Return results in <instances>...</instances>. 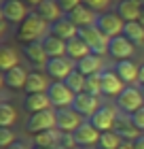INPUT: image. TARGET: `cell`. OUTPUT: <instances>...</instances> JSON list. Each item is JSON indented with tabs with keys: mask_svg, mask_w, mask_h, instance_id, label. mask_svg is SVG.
I'll return each mask as SVG.
<instances>
[{
	"mask_svg": "<svg viewBox=\"0 0 144 149\" xmlns=\"http://www.w3.org/2000/svg\"><path fill=\"white\" fill-rule=\"evenodd\" d=\"M116 107L123 115H129L132 117L134 113H138L144 107V92L140 90L138 85H127L123 94L116 98Z\"/></svg>",
	"mask_w": 144,
	"mask_h": 149,
	"instance_id": "7a4b0ae2",
	"label": "cell"
},
{
	"mask_svg": "<svg viewBox=\"0 0 144 149\" xmlns=\"http://www.w3.org/2000/svg\"><path fill=\"white\" fill-rule=\"evenodd\" d=\"M121 143H123V139L116 132H104L98 143V149H119Z\"/></svg>",
	"mask_w": 144,
	"mask_h": 149,
	"instance_id": "d6a6232c",
	"label": "cell"
},
{
	"mask_svg": "<svg viewBox=\"0 0 144 149\" xmlns=\"http://www.w3.org/2000/svg\"><path fill=\"white\" fill-rule=\"evenodd\" d=\"M134 51H136V45H134V43H129V40L123 36V34L110 38V45H108V56H112L116 62H123V60H132Z\"/></svg>",
	"mask_w": 144,
	"mask_h": 149,
	"instance_id": "4fadbf2b",
	"label": "cell"
},
{
	"mask_svg": "<svg viewBox=\"0 0 144 149\" xmlns=\"http://www.w3.org/2000/svg\"><path fill=\"white\" fill-rule=\"evenodd\" d=\"M83 4L89 6V9L95 11V13H102V11H106L108 6H110V0H83Z\"/></svg>",
	"mask_w": 144,
	"mask_h": 149,
	"instance_id": "d590c367",
	"label": "cell"
},
{
	"mask_svg": "<svg viewBox=\"0 0 144 149\" xmlns=\"http://www.w3.org/2000/svg\"><path fill=\"white\" fill-rule=\"evenodd\" d=\"M116 119H119V107H114V104H102L100 111L95 113L89 121H91V124L104 134V132H112L114 130Z\"/></svg>",
	"mask_w": 144,
	"mask_h": 149,
	"instance_id": "8992f818",
	"label": "cell"
},
{
	"mask_svg": "<svg viewBox=\"0 0 144 149\" xmlns=\"http://www.w3.org/2000/svg\"><path fill=\"white\" fill-rule=\"evenodd\" d=\"M23 56L28 58V62L34 64L36 68H45L47 62H49V56H47V51L43 47V40H34V43L23 45Z\"/></svg>",
	"mask_w": 144,
	"mask_h": 149,
	"instance_id": "9a60e30c",
	"label": "cell"
},
{
	"mask_svg": "<svg viewBox=\"0 0 144 149\" xmlns=\"http://www.w3.org/2000/svg\"><path fill=\"white\" fill-rule=\"evenodd\" d=\"M55 121H57L55 128L61 134H74L87 119L81 117L72 107H66V109H55Z\"/></svg>",
	"mask_w": 144,
	"mask_h": 149,
	"instance_id": "277c9868",
	"label": "cell"
},
{
	"mask_svg": "<svg viewBox=\"0 0 144 149\" xmlns=\"http://www.w3.org/2000/svg\"><path fill=\"white\" fill-rule=\"evenodd\" d=\"M47 96H49L53 109H66V107H72L76 94H74L64 81H51L49 90H47Z\"/></svg>",
	"mask_w": 144,
	"mask_h": 149,
	"instance_id": "5b68a950",
	"label": "cell"
},
{
	"mask_svg": "<svg viewBox=\"0 0 144 149\" xmlns=\"http://www.w3.org/2000/svg\"><path fill=\"white\" fill-rule=\"evenodd\" d=\"M36 15L43 17L47 24H55L61 17H66L64 11H61V6L57 4V0H45V2H40L36 6Z\"/></svg>",
	"mask_w": 144,
	"mask_h": 149,
	"instance_id": "ac0fdd59",
	"label": "cell"
},
{
	"mask_svg": "<svg viewBox=\"0 0 144 149\" xmlns=\"http://www.w3.org/2000/svg\"><path fill=\"white\" fill-rule=\"evenodd\" d=\"M138 22H140V24L144 26V9H142V13H140V19H138Z\"/></svg>",
	"mask_w": 144,
	"mask_h": 149,
	"instance_id": "ee69618b",
	"label": "cell"
},
{
	"mask_svg": "<svg viewBox=\"0 0 144 149\" xmlns=\"http://www.w3.org/2000/svg\"><path fill=\"white\" fill-rule=\"evenodd\" d=\"M0 11H2V17L9 24H17V26L30 15V11H28V6H25L23 0H2Z\"/></svg>",
	"mask_w": 144,
	"mask_h": 149,
	"instance_id": "30bf717a",
	"label": "cell"
},
{
	"mask_svg": "<svg viewBox=\"0 0 144 149\" xmlns=\"http://www.w3.org/2000/svg\"><path fill=\"white\" fill-rule=\"evenodd\" d=\"M138 83L144 85V64H140V77H138Z\"/></svg>",
	"mask_w": 144,
	"mask_h": 149,
	"instance_id": "60d3db41",
	"label": "cell"
},
{
	"mask_svg": "<svg viewBox=\"0 0 144 149\" xmlns=\"http://www.w3.org/2000/svg\"><path fill=\"white\" fill-rule=\"evenodd\" d=\"M57 121H55V109L43 111V113H34L25 121V130L30 134H38V132H47V130H55Z\"/></svg>",
	"mask_w": 144,
	"mask_h": 149,
	"instance_id": "52a82bcc",
	"label": "cell"
},
{
	"mask_svg": "<svg viewBox=\"0 0 144 149\" xmlns=\"http://www.w3.org/2000/svg\"><path fill=\"white\" fill-rule=\"evenodd\" d=\"M34 149H59V147H34Z\"/></svg>",
	"mask_w": 144,
	"mask_h": 149,
	"instance_id": "f6af8a7d",
	"label": "cell"
},
{
	"mask_svg": "<svg viewBox=\"0 0 144 149\" xmlns=\"http://www.w3.org/2000/svg\"><path fill=\"white\" fill-rule=\"evenodd\" d=\"M59 141H61V132L55 128V130H47V132L34 134L32 145L34 147H59Z\"/></svg>",
	"mask_w": 144,
	"mask_h": 149,
	"instance_id": "83f0119b",
	"label": "cell"
},
{
	"mask_svg": "<svg viewBox=\"0 0 144 149\" xmlns=\"http://www.w3.org/2000/svg\"><path fill=\"white\" fill-rule=\"evenodd\" d=\"M23 2H28V4H34V6H38L40 2H45V0H23Z\"/></svg>",
	"mask_w": 144,
	"mask_h": 149,
	"instance_id": "7bdbcfd3",
	"label": "cell"
},
{
	"mask_svg": "<svg viewBox=\"0 0 144 149\" xmlns=\"http://www.w3.org/2000/svg\"><path fill=\"white\" fill-rule=\"evenodd\" d=\"M119 149H136V145H134V141H123Z\"/></svg>",
	"mask_w": 144,
	"mask_h": 149,
	"instance_id": "ab89813d",
	"label": "cell"
},
{
	"mask_svg": "<svg viewBox=\"0 0 144 149\" xmlns=\"http://www.w3.org/2000/svg\"><path fill=\"white\" fill-rule=\"evenodd\" d=\"M100 139H102V132L91 124V121H85V124L81 126L76 132H74V141H76V145H79L81 149L98 147Z\"/></svg>",
	"mask_w": 144,
	"mask_h": 149,
	"instance_id": "7c38bea8",
	"label": "cell"
},
{
	"mask_svg": "<svg viewBox=\"0 0 144 149\" xmlns=\"http://www.w3.org/2000/svg\"><path fill=\"white\" fill-rule=\"evenodd\" d=\"M64 83H66L68 87H70V90H72L74 94H83V92H85V83H87V77H85L83 72H79L76 68H74V70L70 72V77H68V79L64 81Z\"/></svg>",
	"mask_w": 144,
	"mask_h": 149,
	"instance_id": "1f68e13d",
	"label": "cell"
},
{
	"mask_svg": "<svg viewBox=\"0 0 144 149\" xmlns=\"http://www.w3.org/2000/svg\"><path fill=\"white\" fill-rule=\"evenodd\" d=\"M98 28L104 32L108 38H114V36H121L123 34V28H125V22L116 15V13H100L98 17Z\"/></svg>",
	"mask_w": 144,
	"mask_h": 149,
	"instance_id": "8fae6325",
	"label": "cell"
},
{
	"mask_svg": "<svg viewBox=\"0 0 144 149\" xmlns=\"http://www.w3.org/2000/svg\"><path fill=\"white\" fill-rule=\"evenodd\" d=\"M134 145H136V149H144V134H140V136L134 141Z\"/></svg>",
	"mask_w": 144,
	"mask_h": 149,
	"instance_id": "f35d334b",
	"label": "cell"
},
{
	"mask_svg": "<svg viewBox=\"0 0 144 149\" xmlns=\"http://www.w3.org/2000/svg\"><path fill=\"white\" fill-rule=\"evenodd\" d=\"M57 4L61 6V11H64V15H70L74 9H79L81 4H83V0H57Z\"/></svg>",
	"mask_w": 144,
	"mask_h": 149,
	"instance_id": "8d00e7d4",
	"label": "cell"
},
{
	"mask_svg": "<svg viewBox=\"0 0 144 149\" xmlns=\"http://www.w3.org/2000/svg\"><path fill=\"white\" fill-rule=\"evenodd\" d=\"M85 92L87 94H93V96H102V77H100V74H91V77H87Z\"/></svg>",
	"mask_w": 144,
	"mask_h": 149,
	"instance_id": "836d02e7",
	"label": "cell"
},
{
	"mask_svg": "<svg viewBox=\"0 0 144 149\" xmlns=\"http://www.w3.org/2000/svg\"><path fill=\"white\" fill-rule=\"evenodd\" d=\"M74 68H76V64L70 58H49V62L45 66V72L53 81H66Z\"/></svg>",
	"mask_w": 144,
	"mask_h": 149,
	"instance_id": "ba28073f",
	"label": "cell"
},
{
	"mask_svg": "<svg viewBox=\"0 0 144 149\" xmlns=\"http://www.w3.org/2000/svg\"><path fill=\"white\" fill-rule=\"evenodd\" d=\"M15 132L11 130V128H0V147L2 149H9L11 145H15L17 141H15Z\"/></svg>",
	"mask_w": 144,
	"mask_h": 149,
	"instance_id": "e575fe53",
	"label": "cell"
},
{
	"mask_svg": "<svg viewBox=\"0 0 144 149\" xmlns=\"http://www.w3.org/2000/svg\"><path fill=\"white\" fill-rule=\"evenodd\" d=\"M17 121V109L11 102L0 104V128H11Z\"/></svg>",
	"mask_w": 144,
	"mask_h": 149,
	"instance_id": "4dcf8cb0",
	"label": "cell"
},
{
	"mask_svg": "<svg viewBox=\"0 0 144 149\" xmlns=\"http://www.w3.org/2000/svg\"><path fill=\"white\" fill-rule=\"evenodd\" d=\"M51 30V24H47L43 17L36 15V11H32L21 24L17 26V40H21L23 45L34 43V40H43Z\"/></svg>",
	"mask_w": 144,
	"mask_h": 149,
	"instance_id": "6da1fadb",
	"label": "cell"
},
{
	"mask_svg": "<svg viewBox=\"0 0 144 149\" xmlns=\"http://www.w3.org/2000/svg\"><path fill=\"white\" fill-rule=\"evenodd\" d=\"M9 149H28V147H25V145L21 143V141H17V143H15V145H11Z\"/></svg>",
	"mask_w": 144,
	"mask_h": 149,
	"instance_id": "b9f144b4",
	"label": "cell"
},
{
	"mask_svg": "<svg viewBox=\"0 0 144 149\" xmlns=\"http://www.w3.org/2000/svg\"><path fill=\"white\" fill-rule=\"evenodd\" d=\"M140 4H142V6H144V0H140Z\"/></svg>",
	"mask_w": 144,
	"mask_h": 149,
	"instance_id": "bcb514c9",
	"label": "cell"
},
{
	"mask_svg": "<svg viewBox=\"0 0 144 149\" xmlns=\"http://www.w3.org/2000/svg\"><path fill=\"white\" fill-rule=\"evenodd\" d=\"M144 6L140 4V0H121L119 6H116V15H119L123 22H138L140 13Z\"/></svg>",
	"mask_w": 144,
	"mask_h": 149,
	"instance_id": "d6986e66",
	"label": "cell"
},
{
	"mask_svg": "<svg viewBox=\"0 0 144 149\" xmlns=\"http://www.w3.org/2000/svg\"><path fill=\"white\" fill-rule=\"evenodd\" d=\"M79 38H83V40H85L87 47L91 49V53H95V56L108 53V45H110V38H108L104 32L98 28V26L79 28Z\"/></svg>",
	"mask_w": 144,
	"mask_h": 149,
	"instance_id": "3957f363",
	"label": "cell"
},
{
	"mask_svg": "<svg viewBox=\"0 0 144 149\" xmlns=\"http://www.w3.org/2000/svg\"><path fill=\"white\" fill-rule=\"evenodd\" d=\"M49 85L51 83H49V77H47V74H43V72H30L23 92L25 94H47Z\"/></svg>",
	"mask_w": 144,
	"mask_h": 149,
	"instance_id": "cb8c5ba5",
	"label": "cell"
},
{
	"mask_svg": "<svg viewBox=\"0 0 144 149\" xmlns=\"http://www.w3.org/2000/svg\"><path fill=\"white\" fill-rule=\"evenodd\" d=\"M66 56L70 58L74 64H76V62H81L83 58L91 56V49L87 47V43H85L83 38L76 36V38H70V40L66 43Z\"/></svg>",
	"mask_w": 144,
	"mask_h": 149,
	"instance_id": "603a6c76",
	"label": "cell"
},
{
	"mask_svg": "<svg viewBox=\"0 0 144 149\" xmlns=\"http://www.w3.org/2000/svg\"><path fill=\"white\" fill-rule=\"evenodd\" d=\"M100 107H102L100 96H93V94H87V92L76 94V98H74V102H72V109L76 111L81 117H85L87 121L100 111Z\"/></svg>",
	"mask_w": 144,
	"mask_h": 149,
	"instance_id": "9c48e42d",
	"label": "cell"
},
{
	"mask_svg": "<svg viewBox=\"0 0 144 149\" xmlns=\"http://www.w3.org/2000/svg\"><path fill=\"white\" fill-rule=\"evenodd\" d=\"M49 34H53V36H57V38H61V40H70V38H76L79 36V28L74 26L68 17H61L59 22H55V24H51V30H49Z\"/></svg>",
	"mask_w": 144,
	"mask_h": 149,
	"instance_id": "ffe728a7",
	"label": "cell"
},
{
	"mask_svg": "<svg viewBox=\"0 0 144 149\" xmlns=\"http://www.w3.org/2000/svg\"><path fill=\"white\" fill-rule=\"evenodd\" d=\"M43 47L49 58H66V40H61L53 34H47L43 38Z\"/></svg>",
	"mask_w": 144,
	"mask_h": 149,
	"instance_id": "484cf974",
	"label": "cell"
},
{
	"mask_svg": "<svg viewBox=\"0 0 144 149\" xmlns=\"http://www.w3.org/2000/svg\"><path fill=\"white\" fill-rule=\"evenodd\" d=\"M79 149H81V147H79Z\"/></svg>",
	"mask_w": 144,
	"mask_h": 149,
	"instance_id": "7dc6e473",
	"label": "cell"
},
{
	"mask_svg": "<svg viewBox=\"0 0 144 149\" xmlns=\"http://www.w3.org/2000/svg\"><path fill=\"white\" fill-rule=\"evenodd\" d=\"M76 70L83 72L85 77H91V74H100L102 72V58L91 53V56L83 58L81 62H76Z\"/></svg>",
	"mask_w": 144,
	"mask_h": 149,
	"instance_id": "4316f807",
	"label": "cell"
},
{
	"mask_svg": "<svg viewBox=\"0 0 144 149\" xmlns=\"http://www.w3.org/2000/svg\"><path fill=\"white\" fill-rule=\"evenodd\" d=\"M70 22L76 26V28H89V26H95L98 24V17H100V13H95V11H91L89 6H85V4H81L79 9H74L70 15H66Z\"/></svg>",
	"mask_w": 144,
	"mask_h": 149,
	"instance_id": "2e32d148",
	"label": "cell"
},
{
	"mask_svg": "<svg viewBox=\"0 0 144 149\" xmlns=\"http://www.w3.org/2000/svg\"><path fill=\"white\" fill-rule=\"evenodd\" d=\"M123 36L129 43H134L136 47H142L144 45V26L140 22H127L125 28H123Z\"/></svg>",
	"mask_w": 144,
	"mask_h": 149,
	"instance_id": "f1b7e54d",
	"label": "cell"
},
{
	"mask_svg": "<svg viewBox=\"0 0 144 149\" xmlns=\"http://www.w3.org/2000/svg\"><path fill=\"white\" fill-rule=\"evenodd\" d=\"M114 72L119 74V79L125 85H134V83H138L140 66H136L134 60H123V62H116L114 64Z\"/></svg>",
	"mask_w": 144,
	"mask_h": 149,
	"instance_id": "e0dca14e",
	"label": "cell"
},
{
	"mask_svg": "<svg viewBox=\"0 0 144 149\" xmlns=\"http://www.w3.org/2000/svg\"><path fill=\"white\" fill-rule=\"evenodd\" d=\"M17 66H19L17 51L13 49V47H9V45H2L0 47V68H2L4 72H9L13 68H17Z\"/></svg>",
	"mask_w": 144,
	"mask_h": 149,
	"instance_id": "f546056e",
	"label": "cell"
},
{
	"mask_svg": "<svg viewBox=\"0 0 144 149\" xmlns=\"http://www.w3.org/2000/svg\"><path fill=\"white\" fill-rule=\"evenodd\" d=\"M100 77H102V94H104V96H116L119 98L123 94V90L127 87L119 79V74H116L114 70H102Z\"/></svg>",
	"mask_w": 144,
	"mask_h": 149,
	"instance_id": "5bb4252c",
	"label": "cell"
},
{
	"mask_svg": "<svg viewBox=\"0 0 144 149\" xmlns=\"http://www.w3.org/2000/svg\"><path fill=\"white\" fill-rule=\"evenodd\" d=\"M132 121H134V126L138 128L140 132H144V107H142L138 113H134V115H132Z\"/></svg>",
	"mask_w": 144,
	"mask_h": 149,
	"instance_id": "74e56055",
	"label": "cell"
},
{
	"mask_svg": "<svg viewBox=\"0 0 144 149\" xmlns=\"http://www.w3.org/2000/svg\"><path fill=\"white\" fill-rule=\"evenodd\" d=\"M28 70L21 68V66H17V68H13L9 72L2 74V83L6 87H11V90H23L25 87V81H28Z\"/></svg>",
	"mask_w": 144,
	"mask_h": 149,
	"instance_id": "d4e9b609",
	"label": "cell"
},
{
	"mask_svg": "<svg viewBox=\"0 0 144 149\" xmlns=\"http://www.w3.org/2000/svg\"><path fill=\"white\" fill-rule=\"evenodd\" d=\"M123 141H136L140 136V130L134 126V121L129 115H119V119H116V126H114V130Z\"/></svg>",
	"mask_w": 144,
	"mask_h": 149,
	"instance_id": "7402d4cb",
	"label": "cell"
},
{
	"mask_svg": "<svg viewBox=\"0 0 144 149\" xmlns=\"http://www.w3.org/2000/svg\"><path fill=\"white\" fill-rule=\"evenodd\" d=\"M23 109L28 111L30 115L34 113H43L51 109V100L47 94H25L23 98Z\"/></svg>",
	"mask_w": 144,
	"mask_h": 149,
	"instance_id": "44dd1931",
	"label": "cell"
}]
</instances>
